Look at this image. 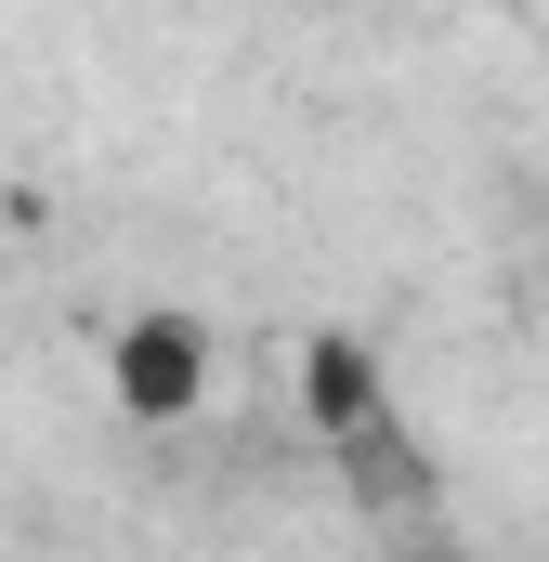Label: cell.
I'll return each instance as SVG.
<instances>
[{
  "label": "cell",
  "mask_w": 549,
  "mask_h": 562,
  "mask_svg": "<svg viewBox=\"0 0 549 562\" xmlns=\"http://www.w3.org/2000/svg\"><path fill=\"white\" fill-rule=\"evenodd\" d=\"M105 393H119V419L170 431L210 406V314H119V340H105Z\"/></svg>",
  "instance_id": "1"
},
{
  "label": "cell",
  "mask_w": 549,
  "mask_h": 562,
  "mask_svg": "<svg viewBox=\"0 0 549 562\" xmlns=\"http://www.w3.org/2000/svg\"><path fill=\"white\" fill-rule=\"evenodd\" d=\"M301 419L327 431V445H354V431L393 419V393H380V353L354 340V327H314L301 340Z\"/></svg>",
  "instance_id": "2"
}]
</instances>
